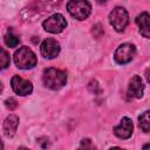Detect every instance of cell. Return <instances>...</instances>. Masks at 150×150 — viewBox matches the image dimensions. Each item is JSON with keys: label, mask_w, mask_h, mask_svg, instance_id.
I'll list each match as a JSON object with an SVG mask.
<instances>
[{"label": "cell", "mask_w": 150, "mask_h": 150, "mask_svg": "<svg viewBox=\"0 0 150 150\" xmlns=\"http://www.w3.org/2000/svg\"><path fill=\"white\" fill-rule=\"evenodd\" d=\"M42 82L45 87L52 90H57L67 83V75L61 69L47 68L42 74Z\"/></svg>", "instance_id": "6da1fadb"}, {"label": "cell", "mask_w": 150, "mask_h": 150, "mask_svg": "<svg viewBox=\"0 0 150 150\" xmlns=\"http://www.w3.org/2000/svg\"><path fill=\"white\" fill-rule=\"evenodd\" d=\"M14 63L20 69H30L36 66L38 59L30 48L23 46L14 53Z\"/></svg>", "instance_id": "7a4b0ae2"}, {"label": "cell", "mask_w": 150, "mask_h": 150, "mask_svg": "<svg viewBox=\"0 0 150 150\" xmlns=\"http://www.w3.org/2000/svg\"><path fill=\"white\" fill-rule=\"evenodd\" d=\"M67 11L73 18L84 20L91 12V5L87 0H69L67 4Z\"/></svg>", "instance_id": "3957f363"}, {"label": "cell", "mask_w": 150, "mask_h": 150, "mask_svg": "<svg viewBox=\"0 0 150 150\" xmlns=\"http://www.w3.org/2000/svg\"><path fill=\"white\" fill-rule=\"evenodd\" d=\"M109 21L110 25L115 28V30L123 32L129 22L128 12L123 7H115L109 14Z\"/></svg>", "instance_id": "277c9868"}, {"label": "cell", "mask_w": 150, "mask_h": 150, "mask_svg": "<svg viewBox=\"0 0 150 150\" xmlns=\"http://www.w3.org/2000/svg\"><path fill=\"white\" fill-rule=\"evenodd\" d=\"M42 26H43L45 30L53 33V34H57V33H61L67 27V21L62 14L56 13V14H53L52 16L47 18L42 22Z\"/></svg>", "instance_id": "5b68a950"}, {"label": "cell", "mask_w": 150, "mask_h": 150, "mask_svg": "<svg viewBox=\"0 0 150 150\" xmlns=\"http://www.w3.org/2000/svg\"><path fill=\"white\" fill-rule=\"evenodd\" d=\"M135 54H136V47L132 43H122L115 50L114 59L118 64H125L134 59Z\"/></svg>", "instance_id": "8992f818"}, {"label": "cell", "mask_w": 150, "mask_h": 150, "mask_svg": "<svg viewBox=\"0 0 150 150\" xmlns=\"http://www.w3.org/2000/svg\"><path fill=\"white\" fill-rule=\"evenodd\" d=\"M11 86L12 89L14 90V93H16L20 96H26L29 95L33 91V86L29 81L23 80L21 76L19 75H14L11 80Z\"/></svg>", "instance_id": "52a82bcc"}, {"label": "cell", "mask_w": 150, "mask_h": 150, "mask_svg": "<svg viewBox=\"0 0 150 150\" xmlns=\"http://www.w3.org/2000/svg\"><path fill=\"white\" fill-rule=\"evenodd\" d=\"M40 50H41V55L43 57H46V59H54L60 53V43L55 39L48 38V39L43 40V42L41 43Z\"/></svg>", "instance_id": "ba28073f"}, {"label": "cell", "mask_w": 150, "mask_h": 150, "mask_svg": "<svg viewBox=\"0 0 150 150\" xmlns=\"http://www.w3.org/2000/svg\"><path fill=\"white\" fill-rule=\"evenodd\" d=\"M132 130H134V124H132V121L129 118V117H123L121 120V123L118 125H116L114 128V134L118 137V138H129L132 134Z\"/></svg>", "instance_id": "9c48e42d"}, {"label": "cell", "mask_w": 150, "mask_h": 150, "mask_svg": "<svg viewBox=\"0 0 150 150\" xmlns=\"http://www.w3.org/2000/svg\"><path fill=\"white\" fill-rule=\"evenodd\" d=\"M143 91H144V84L142 82L141 76L138 75H134L129 82V87H128V94L134 97V98H141L143 96Z\"/></svg>", "instance_id": "30bf717a"}, {"label": "cell", "mask_w": 150, "mask_h": 150, "mask_svg": "<svg viewBox=\"0 0 150 150\" xmlns=\"http://www.w3.org/2000/svg\"><path fill=\"white\" fill-rule=\"evenodd\" d=\"M18 124H19V117L15 116V115H9L5 122H4V125H2V131H4V135L8 138L13 137L16 132V128H18Z\"/></svg>", "instance_id": "8fae6325"}, {"label": "cell", "mask_w": 150, "mask_h": 150, "mask_svg": "<svg viewBox=\"0 0 150 150\" xmlns=\"http://www.w3.org/2000/svg\"><path fill=\"white\" fill-rule=\"evenodd\" d=\"M136 23L139 28V33L144 38H150V15L148 13H142L136 18Z\"/></svg>", "instance_id": "7c38bea8"}, {"label": "cell", "mask_w": 150, "mask_h": 150, "mask_svg": "<svg viewBox=\"0 0 150 150\" xmlns=\"http://www.w3.org/2000/svg\"><path fill=\"white\" fill-rule=\"evenodd\" d=\"M138 125L144 132H149L150 131V110L144 111L138 117Z\"/></svg>", "instance_id": "4fadbf2b"}, {"label": "cell", "mask_w": 150, "mask_h": 150, "mask_svg": "<svg viewBox=\"0 0 150 150\" xmlns=\"http://www.w3.org/2000/svg\"><path fill=\"white\" fill-rule=\"evenodd\" d=\"M19 42H20L19 38H18V36H15L14 34L8 33V34H6V35H5V43H6L8 47L14 48V47H16V46L19 45Z\"/></svg>", "instance_id": "5bb4252c"}, {"label": "cell", "mask_w": 150, "mask_h": 150, "mask_svg": "<svg viewBox=\"0 0 150 150\" xmlns=\"http://www.w3.org/2000/svg\"><path fill=\"white\" fill-rule=\"evenodd\" d=\"M9 54L5 50V48H1V55H0V64L1 69H6L9 66Z\"/></svg>", "instance_id": "9a60e30c"}, {"label": "cell", "mask_w": 150, "mask_h": 150, "mask_svg": "<svg viewBox=\"0 0 150 150\" xmlns=\"http://www.w3.org/2000/svg\"><path fill=\"white\" fill-rule=\"evenodd\" d=\"M5 105H6L9 110H14V109L18 107V103H16V101H15L13 97H9L8 100L5 101Z\"/></svg>", "instance_id": "2e32d148"}, {"label": "cell", "mask_w": 150, "mask_h": 150, "mask_svg": "<svg viewBox=\"0 0 150 150\" xmlns=\"http://www.w3.org/2000/svg\"><path fill=\"white\" fill-rule=\"evenodd\" d=\"M89 89H90L91 91H94V93H95V89H97V90L101 91V88H100V86H98V83H97L96 81H91V82L89 83Z\"/></svg>", "instance_id": "e0dca14e"}, {"label": "cell", "mask_w": 150, "mask_h": 150, "mask_svg": "<svg viewBox=\"0 0 150 150\" xmlns=\"http://www.w3.org/2000/svg\"><path fill=\"white\" fill-rule=\"evenodd\" d=\"M81 146H84V148H93L91 142H90V139H88V138L82 139V142H81Z\"/></svg>", "instance_id": "ac0fdd59"}, {"label": "cell", "mask_w": 150, "mask_h": 150, "mask_svg": "<svg viewBox=\"0 0 150 150\" xmlns=\"http://www.w3.org/2000/svg\"><path fill=\"white\" fill-rule=\"evenodd\" d=\"M145 79H146L148 83L150 84V69H146L145 70Z\"/></svg>", "instance_id": "d6986e66"}, {"label": "cell", "mask_w": 150, "mask_h": 150, "mask_svg": "<svg viewBox=\"0 0 150 150\" xmlns=\"http://www.w3.org/2000/svg\"><path fill=\"white\" fill-rule=\"evenodd\" d=\"M143 149H150V143H149V144H145V145L143 146Z\"/></svg>", "instance_id": "ffe728a7"}, {"label": "cell", "mask_w": 150, "mask_h": 150, "mask_svg": "<svg viewBox=\"0 0 150 150\" xmlns=\"http://www.w3.org/2000/svg\"><path fill=\"white\" fill-rule=\"evenodd\" d=\"M97 2L98 4H104V2H107V0H97Z\"/></svg>", "instance_id": "44dd1931"}]
</instances>
